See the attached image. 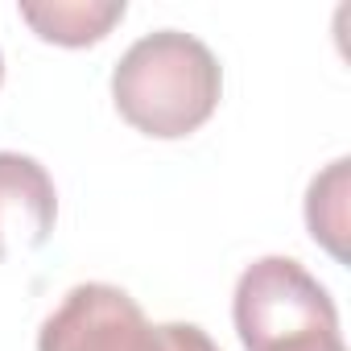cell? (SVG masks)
Here are the masks:
<instances>
[{"mask_svg": "<svg viewBox=\"0 0 351 351\" xmlns=\"http://www.w3.org/2000/svg\"><path fill=\"white\" fill-rule=\"evenodd\" d=\"M21 21L54 46H91L124 21V0H21Z\"/></svg>", "mask_w": 351, "mask_h": 351, "instance_id": "5b68a950", "label": "cell"}, {"mask_svg": "<svg viewBox=\"0 0 351 351\" xmlns=\"http://www.w3.org/2000/svg\"><path fill=\"white\" fill-rule=\"evenodd\" d=\"M38 351H219L195 322H149L120 285H75L38 330Z\"/></svg>", "mask_w": 351, "mask_h": 351, "instance_id": "7a4b0ae2", "label": "cell"}, {"mask_svg": "<svg viewBox=\"0 0 351 351\" xmlns=\"http://www.w3.org/2000/svg\"><path fill=\"white\" fill-rule=\"evenodd\" d=\"M58 219V191L46 165L29 153L0 149V261L34 252L50 240Z\"/></svg>", "mask_w": 351, "mask_h": 351, "instance_id": "277c9868", "label": "cell"}, {"mask_svg": "<svg viewBox=\"0 0 351 351\" xmlns=\"http://www.w3.org/2000/svg\"><path fill=\"white\" fill-rule=\"evenodd\" d=\"M269 351H347L343 347V335L330 330V335H306V339H289V343H277Z\"/></svg>", "mask_w": 351, "mask_h": 351, "instance_id": "52a82bcc", "label": "cell"}, {"mask_svg": "<svg viewBox=\"0 0 351 351\" xmlns=\"http://www.w3.org/2000/svg\"><path fill=\"white\" fill-rule=\"evenodd\" d=\"M347 173L351 161L339 157L306 191V228L335 261H347Z\"/></svg>", "mask_w": 351, "mask_h": 351, "instance_id": "8992f818", "label": "cell"}, {"mask_svg": "<svg viewBox=\"0 0 351 351\" xmlns=\"http://www.w3.org/2000/svg\"><path fill=\"white\" fill-rule=\"evenodd\" d=\"M223 95V71L207 42L182 29H157L136 38L116 71L112 99L116 112L145 136L178 141L203 128Z\"/></svg>", "mask_w": 351, "mask_h": 351, "instance_id": "6da1fadb", "label": "cell"}, {"mask_svg": "<svg viewBox=\"0 0 351 351\" xmlns=\"http://www.w3.org/2000/svg\"><path fill=\"white\" fill-rule=\"evenodd\" d=\"M0 79H5V58H0Z\"/></svg>", "mask_w": 351, "mask_h": 351, "instance_id": "ba28073f", "label": "cell"}, {"mask_svg": "<svg viewBox=\"0 0 351 351\" xmlns=\"http://www.w3.org/2000/svg\"><path fill=\"white\" fill-rule=\"evenodd\" d=\"M232 318H236V335L244 351H269L289 339L339 330L335 298L293 256L252 261L236 281Z\"/></svg>", "mask_w": 351, "mask_h": 351, "instance_id": "3957f363", "label": "cell"}]
</instances>
